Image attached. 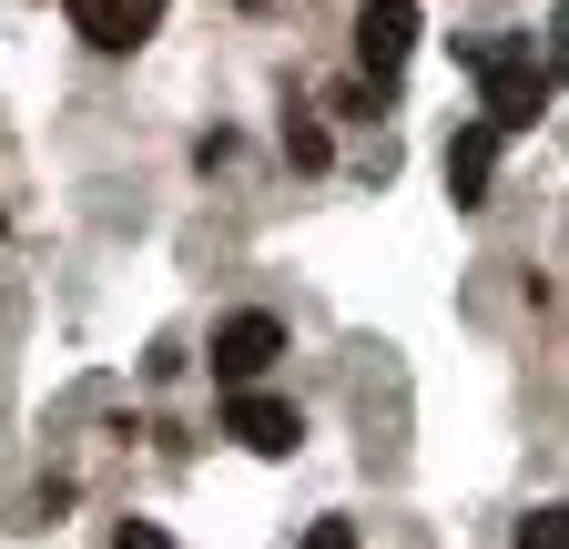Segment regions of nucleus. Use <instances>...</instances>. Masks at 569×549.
Instances as JSON below:
<instances>
[{
	"instance_id": "nucleus-1",
	"label": "nucleus",
	"mask_w": 569,
	"mask_h": 549,
	"mask_svg": "<svg viewBox=\"0 0 569 549\" xmlns=\"http://www.w3.org/2000/svg\"><path fill=\"white\" fill-rule=\"evenodd\" d=\"M468 61H478V82H488V122L498 132H539V112H549V51H539V31L468 41Z\"/></svg>"
},
{
	"instance_id": "nucleus-2",
	"label": "nucleus",
	"mask_w": 569,
	"mask_h": 549,
	"mask_svg": "<svg viewBox=\"0 0 569 549\" xmlns=\"http://www.w3.org/2000/svg\"><path fill=\"white\" fill-rule=\"evenodd\" d=\"M203 357H213V377H224V387H254V377L284 357V326H274L264 306H244V316L213 326V347H203Z\"/></svg>"
},
{
	"instance_id": "nucleus-3",
	"label": "nucleus",
	"mask_w": 569,
	"mask_h": 549,
	"mask_svg": "<svg viewBox=\"0 0 569 549\" xmlns=\"http://www.w3.org/2000/svg\"><path fill=\"white\" fill-rule=\"evenodd\" d=\"M407 51H417V0H367V11H356V61H367L377 92L407 72Z\"/></svg>"
},
{
	"instance_id": "nucleus-4",
	"label": "nucleus",
	"mask_w": 569,
	"mask_h": 549,
	"mask_svg": "<svg viewBox=\"0 0 569 549\" xmlns=\"http://www.w3.org/2000/svg\"><path fill=\"white\" fill-rule=\"evenodd\" d=\"M224 438H234V448H254V458H296L306 418H296L284 397H264V387H234V397H224Z\"/></svg>"
},
{
	"instance_id": "nucleus-5",
	"label": "nucleus",
	"mask_w": 569,
	"mask_h": 549,
	"mask_svg": "<svg viewBox=\"0 0 569 549\" xmlns=\"http://www.w3.org/2000/svg\"><path fill=\"white\" fill-rule=\"evenodd\" d=\"M498 143H509V132H498L488 112H478V122H458V143H448V193H458V203H488V173H498Z\"/></svg>"
},
{
	"instance_id": "nucleus-6",
	"label": "nucleus",
	"mask_w": 569,
	"mask_h": 549,
	"mask_svg": "<svg viewBox=\"0 0 569 549\" xmlns=\"http://www.w3.org/2000/svg\"><path fill=\"white\" fill-rule=\"evenodd\" d=\"M61 11H71V31H82L92 51H132V11L122 0H61Z\"/></svg>"
},
{
	"instance_id": "nucleus-7",
	"label": "nucleus",
	"mask_w": 569,
	"mask_h": 549,
	"mask_svg": "<svg viewBox=\"0 0 569 549\" xmlns=\"http://www.w3.org/2000/svg\"><path fill=\"white\" fill-rule=\"evenodd\" d=\"M284 163H296V173H326V163H336V143H326L316 112H284Z\"/></svg>"
},
{
	"instance_id": "nucleus-8",
	"label": "nucleus",
	"mask_w": 569,
	"mask_h": 549,
	"mask_svg": "<svg viewBox=\"0 0 569 549\" xmlns=\"http://www.w3.org/2000/svg\"><path fill=\"white\" fill-rule=\"evenodd\" d=\"M509 549H569V509H559V499H549V509H529Z\"/></svg>"
},
{
	"instance_id": "nucleus-9",
	"label": "nucleus",
	"mask_w": 569,
	"mask_h": 549,
	"mask_svg": "<svg viewBox=\"0 0 569 549\" xmlns=\"http://www.w3.org/2000/svg\"><path fill=\"white\" fill-rule=\"evenodd\" d=\"M112 549H173V539H163L153 519H122V529H112Z\"/></svg>"
},
{
	"instance_id": "nucleus-10",
	"label": "nucleus",
	"mask_w": 569,
	"mask_h": 549,
	"mask_svg": "<svg viewBox=\"0 0 569 549\" xmlns=\"http://www.w3.org/2000/svg\"><path fill=\"white\" fill-rule=\"evenodd\" d=\"M296 549H356V529H346V519H316V529H306Z\"/></svg>"
},
{
	"instance_id": "nucleus-11",
	"label": "nucleus",
	"mask_w": 569,
	"mask_h": 549,
	"mask_svg": "<svg viewBox=\"0 0 569 549\" xmlns=\"http://www.w3.org/2000/svg\"><path fill=\"white\" fill-rule=\"evenodd\" d=\"M549 72H569V0L549 11Z\"/></svg>"
},
{
	"instance_id": "nucleus-12",
	"label": "nucleus",
	"mask_w": 569,
	"mask_h": 549,
	"mask_svg": "<svg viewBox=\"0 0 569 549\" xmlns=\"http://www.w3.org/2000/svg\"><path fill=\"white\" fill-rule=\"evenodd\" d=\"M132 11V41H153V21H163V0H122Z\"/></svg>"
},
{
	"instance_id": "nucleus-13",
	"label": "nucleus",
	"mask_w": 569,
	"mask_h": 549,
	"mask_svg": "<svg viewBox=\"0 0 569 549\" xmlns=\"http://www.w3.org/2000/svg\"><path fill=\"white\" fill-rule=\"evenodd\" d=\"M244 11H264V0H244Z\"/></svg>"
}]
</instances>
